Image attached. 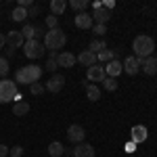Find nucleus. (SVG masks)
Instances as JSON below:
<instances>
[{
  "instance_id": "473e14b6",
  "label": "nucleus",
  "mask_w": 157,
  "mask_h": 157,
  "mask_svg": "<svg viewBox=\"0 0 157 157\" xmlns=\"http://www.w3.org/2000/svg\"><path fill=\"white\" fill-rule=\"evenodd\" d=\"M21 155H23V147L15 145L13 149H9V157H21Z\"/></svg>"
},
{
  "instance_id": "412c9836",
  "label": "nucleus",
  "mask_w": 157,
  "mask_h": 157,
  "mask_svg": "<svg viewBox=\"0 0 157 157\" xmlns=\"http://www.w3.org/2000/svg\"><path fill=\"white\" fill-rule=\"evenodd\" d=\"M67 9V2L65 0H50V15H55V17H59L63 15Z\"/></svg>"
},
{
  "instance_id": "f8f14e48",
  "label": "nucleus",
  "mask_w": 157,
  "mask_h": 157,
  "mask_svg": "<svg viewBox=\"0 0 157 157\" xmlns=\"http://www.w3.org/2000/svg\"><path fill=\"white\" fill-rule=\"evenodd\" d=\"M75 55H71V52H67V50H63V52H59V55H57V65H59V67H67V69H69V67H73V65H75Z\"/></svg>"
},
{
  "instance_id": "1a4fd4ad",
  "label": "nucleus",
  "mask_w": 157,
  "mask_h": 157,
  "mask_svg": "<svg viewBox=\"0 0 157 157\" xmlns=\"http://www.w3.org/2000/svg\"><path fill=\"white\" fill-rule=\"evenodd\" d=\"M4 38H6V46H11V48H19V46H23L25 44V38H23V34L21 32H9V34H4Z\"/></svg>"
},
{
  "instance_id": "a19ab883",
  "label": "nucleus",
  "mask_w": 157,
  "mask_h": 157,
  "mask_svg": "<svg viewBox=\"0 0 157 157\" xmlns=\"http://www.w3.org/2000/svg\"><path fill=\"white\" fill-rule=\"evenodd\" d=\"M128 157H136V155H128Z\"/></svg>"
},
{
  "instance_id": "dca6fc26",
  "label": "nucleus",
  "mask_w": 157,
  "mask_h": 157,
  "mask_svg": "<svg viewBox=\"0 0 157 157\" xmlns=\"http://www.w3.org/2000/svg\"><path fill=\"white\" fill-rule=\"evenodd\" d=\"M121 71H124V67H121L120 59L109 61V63H107V67H105V73H107V78H115V80H117V75H120Z\"/></svg>"
},
{
  "instance_id": "ea45409f",
  "label": "nucleus",
  "mask_w": 157,
  "mask_h": 157,
  "mask_svg": "<svg viewBox=\"0 0 157 157\" xmlns=\"http://www.w3.org/2000/svg\"><path fill=\"white\" fill-rule=\"evenodd\" d=\"M63 157H73V149H67V151H65V155Z\"/></svg>"
},
{
  "instance_id": "7c9ffc66",
  "label": "nucleus",
  "mask_w": 157,
  "mask_h": 157,
  "mask_svg": "<svg viewBox=\"0 0 157 157\" xmlns=\"http://www.w3.org/2000/svg\"><path fill=\"white\" fill-rule=\"evenodd\" d=\"M44 23L48 29H55V27H59V17H55V15H48L46 19H44Z\"/></svg>"
},
{
  "instance_id": "4be33fe9",
  "label": "nucleus",
  "mask_w": 157,
  "mask_h": 157,
  "mask_svg": "<svg viewBox=\"0 0 157 157\" xmlns=\"http://www.w3.org/2000/svg\"><path fill=\"white\" fill-rule=\"evenodd\" d=\"M84 88H86V97H88V101H98V98H101V88H98L97 84H88V82H84Z\"/></svg>"
},
{
  "instance_id": "aec40b11",
  "label": "nucleus",
  "mask_w": 157,
  "mask_h": 157,
  "mask_svg": "<svg viewBox=\"0 0 157 157\" xmlns=\"http://www.w3.org/2000/svg\"><path fill=\"white\" fill-rule=\"evenodd\" d=\"M117 52H120V50H117ZM117 52H115V50H109V48L101 50V52L97 55V63L101 65V63H109V61L117 59Z\"/></svg>"
},
{
  "instance_id": "f03ea898",
  "label": "nucleus",
  "mask_w": 157,
  "mask_h": 157,
  "mask_svg": "<svg viewBox=\"0 0 157 157\" xmlns=\"http://www.w3.org/2000/svg\"><path fill=\"white\" fill-rule=\"evenodd\" d=\"M44 48L52 50V52H57L61 50L65 44H67V34L61 29V27H55V29H46V34H44Z\"/></svg>"
},
{
  "instance_id": "6e6552de",
  "label": "nucleus",
  "mask_w": 157,
  "mask_h": 157,
  "mask_svg": "<svg viewBox=\"0 0 157 157\" xmlns=\"http://www.w3.org/2000/svg\"><path fill=\"white\" fill-rule=\"evenodd\" d=\"M107 78V73H105V67L103 65H92V67H88V71H86V80L88 82H98V84H103V80Z\"/></svg>"
},
{
  "instance_id": "2eb2a0df",
  "label": "nucleus",
  "mask_w": 157,
  "mask_h": 157,
  "mask_svg": "<svg viewBox=\"0 0 157 157\" xmlns=\"http://www.w3.org/2000/svg\"><path fill=\"white\" fill-rule=\"evenodd\" d=\"M121 67H124V71L128 73V75H136L138 69H140V63H138L136 57H128V59L121 63Z\"/></svg>"
},
{
  "instance_id": "4c0bfd02",
  "label": "nucleus",
  "mask_w": 157,
  "mask_h": 157,
  "mask_svg": "<svg viewBox=\"0 0 157 157\" xmlns=\"http://www.w3.org/2000/svg\"><path fill=\"white\" fill-rule=\"evenodd\" d=\"M113 6H115V2H113V0H107V2H103V9H107V11H111Z\"/></svg>"
},
{
  "instance_id": "79ce46f5",
  "label": "nucleus",
  "mask_w": 157,
  "mask_h": 157,
  "mask_svg": "<svg viewBox=\"0 0 157 157\" xmlns=\"http://www.w3.org/2000/svg\"><path fill=\"white\" fill-rule=\"evenodd\" d=\"M155 50H157V48H155Z\"/></svg>"
},
{
  "instance_id": "e433bc0d",
  "label": "nucleus",
  "mask_w": 157,
  "mask_h": 157,
  "mask_svg": "<svg viewBox=\"0 0 157 157\" xmlns=\"http://www.w3.org/2000/svg\"><path fill=\"white\" fill-rule=\"evenodd\" d=\"M4 57H6V59L11 61L13 57H15V48H11V46H6V55H4Z\"/></svg>"
},
{
  "instance_id": "0eeeda50",
  "label": "nucleus",
  "mask_w": 157,
  "mask_h": 157,
  "mask_svg": "<svg viewBox=\"0 0 157 157\" xmlns=\"http://www.w3.org/2000/svg\"><path fill=\"white\" fill-rule=\"evenodd\" d=\"M67 138L71 140L73 145H80V143H84V138H86L84 126H80V124H71V126L67 128Z\"/></svg>"
},
{
  "instance_id": "6ab92c4d",
  "label": "nucleus",
  "mask_w": 157,
  "mask_h": 157,
  "mask_svg": "<svg viewBox=\"0 0 157 157\" xmlns=\"http://www.w3.org/2000/svg\"><path fill=\"white\" fill-rule=\"evenodd\" d=\"M27 113H29V103H27V101H15V105H13V115L23 117Z\"/></svg>"
},
{
  "instance_id": "2f4dec72",
  "label": "nucleus",
  "mask_w": 157,
  "mask_h": 157,
  "mask_svg": "<svg viewBox=\"0 0 157 157\" xmlns=\"http://www.w3.org/2000/svg\"><path fill=\"white\" fill-rule=\"evenodd\" d=\"M92 32H94V34H97L98 38H103V36H105V34H107V25L94 23V25H92Z\"/></svg>"
},
{
  "instance_id": "9d476101",
  "label": "nucleus",
  "mask_w": 157,
  "mask_h": 157,
  "mask_svg": "<svg viewBox=\"0 0 157 157\" xmlns=\"http://www.w3.org/2000/svg\"><path fill=\"white\" fill-rule=\"evenodd\" d=\"M73 23H75V27H80V29H90V27L94 25V21H92V17L84 11V13H75Z\"/></svg>"
},
{
  "instance_id": "a211bd4d",
  "label": "nucleus",
  "mask_w": 157,
  "mask_h": 157,
  "mask_svg": "<svg viewBox=\"0 0 157 157\" xmlns=\"http://www.w3.org/2000/svg\"><path fill=\"white\" fill-rule=\"evenodd\" d=\"M140 67H143V71L147 75H157V57H147L140 63Z\"/></svg>"
},
{
  "instance_id": "7ed1b4c3",
  "label": "nucleus",
  "mask_w": 157,
  "mask_h": 157,
  "mask_svg": "<svg viewBox=\"0 0 157 157\" xmlns=\"http://www.w3.org/2000/svg\"><path fill=\"white\" fill-rule=\"evenodd\" d=\"M40 78H42V67H40V65H25L21 69H17V73H15V84L19 82V84L32 86L34 82H38Z\"/></svg>"
},
{
  "instance_id": "ddd939ff",
  "label": "nucleus",
  "mask_w": 157,
  "mask_h": 157,
  "mask_svg": "<svg viewBox=\"0 0 157 157\" xmlns=\"http://www.w3.org/2000/svg\"><path fill=\"white\" fill-rule=\"evenodd\" d=\"M73 157H94V147L88 143H80L73 147Z\"/></svg>"
},
{
  "instance_id": "9b49d317",
  "label": "nucleus",
  "mask_w": 157,
  "mask_h": 157,
  "mask_svg": "<svg viewBox=\"0 0 157 157\" xmlns=\"http://www.w3.org/2000/svg\"><path fill=\"white\" fill-rule=\"evenodd\" d=\"M147 136H149V132H147L145 126H140V124H138V126H134L132 130H130V140L136 143V145H138V143H145Z\"/></svg>"
},
{
  "instance_id": "b1692460",
  "label": "nucleus",
  "mask_w": 157,
  "mask_h": 157,
  "mask_svg": "<svg viewBox=\"0 0 157 157\" xmlns=\"http://www.w3.org/2000/svg\"><path fill=\"white\" fill-rule=\"evenodd\" d=\"M107 48V42H105V38H94L90 44H88V50L90 52H94V55H98L101 50H105Z\"/></svg>"
},
{
  "instance_id": "c9c22d12",
  "label": "nucleus",
  "mask_w": 157,
  "mask_h": 157,
  "mask_svg": "<svg viewBox=\"0 0 157 157\" xmlns=\"http://www.w3.org/2000/svg\"><path fill=\"white\" fill-rule=\"evenodd\" d=\"M126 151L132 155V151H136V143H132V140H130V143H126Z\"/></svg>"
},
{
  "instance_id": "f3484780",
  "label": "nucleus",
  "mask_w": 157,
  "mask_h": 157,
  "mask_svg": "<svg viewBox=\"0 0 157 157\" xmlns=\"http://www.w3.org/2000/svg\"><path fill=\"white\" fill-rule=\"evenodd\" d=\"M75 59L80 61L84 67H92V65H97V55H94V52H90V50H82Z\"/></svg>"
},
{
  "instance_id": "20e7f679",
  "label": "nucleus",
  "mask_w": 157,
  "mask_h": 157,
  "mask_svg": "<svg viewBox=\"0 0 157 157\" xmlns=\"http://www.w3.org/2000/svg\"><path fill=\"white\" fill-rule=\"evenodd\" d=\"M11 101H21V94L17 92V84L13 80H0V105L11 103Z\"/></svg>"
},
{
  "instance_id": "bb28decb",
  "label": "nucleus",
  "mask_w": 157,
  "mask_h": 157,
  "mask_svg": "<svg viewBox=\"0 0 157 157\" xmlns=\"http://www.w3.org/2000/svg\"><path fill=\"white\" fill-rule=\"evenodd\" d=\"M9 71H11V65H9V59H6V57H0V78L4 80V78L9 75Z\"/></svg>"
},
{
  "instance_id": "cd10ccee",
  "label": "nucleus",
  "mask_w": 157,
  "mask_h": 157,
  "mask_svg": "<svg viewBox=\"0 0 157 157\" xmlns=\"http://www.w3.org/2000/svg\"><path fill=\"white\" fill-rule=\"evenodd\" d=\"M69 6H71L73 11H78V13H84L86 6H88V0H71Z\"/></svg>"
},
{
  "instance_id": "f257e3e1",
  "label": "nucleus",
  "mask_w": 157,
  "mask_h": 157,
  "mask_svg": "<svg viewBox=\"0 0 157 157\" xmlns=\"http://www.w3.org/2000/svg\"><path fill=\"white\" fill-rule=\"evenodd\" d=\"M155 48H157L155 40L151 36H147V34H140L132 40V50H134V57L138 59V63H143L147 57H153Z\"/></svg>"
},
{
  "instance_id": "5701e85b",
  "label": "nucleus",
  "mask_w": 157,
  "mask_h": 157,
  "mask_svg": "<svg viewBox=\"0 0 157 157\" xmlns=\"http://www.w3.org/2000/svg\"><path fill=\"white\" fill-rule=\"evenodd\" d=\"M48 155L50 157H63L65 155V147H63V143L52 140V143L48 145Z\"/></svg>"
},
{
  "instance_id": "423d86ee",
  "label": "nucleus",
  "mask_w": 157,
  "mask_h": 157,
  "mask_svg": "<svg viewBox=\"0 0 157 157\" xmlns=\"http://www.w3.org/2000/svg\"><path fill=\"white\" fill-rule=\"evenodd\" d=\"M63 86H65L63 73H52V75L48 78V82L44 84V88H46V92H50V94H57V92L63 90Z\"/></svg>"
},
{
  "instance_id": "a878e982",
  "label": "nucleus",
  "mask_w": 157,
  "mask_h": 157,
  "mask_svg": "<svg viewBox=\"0 0 157 157\" xmlns=\"http://www.w3.org/2000/svg\"><path fill=\"white\" fill-rule=\"evenodd\" d=\"M57 55H59V52H52V50H50L48 61H46V65H44V67H46V71H48L50 75H52V73H57V69H59V65H57Z\"/></svg>"
},
{
  "instance_id": "c756f323",
  "label": "nucleus",
  "mask_w": 157,
  "mask_h": 157,
  "mask_svg": "<svg viewBox=\"0 0 157 157\" xmlns=\"http://www.w3.org/2000/svg\"><path fill=\"white\" fill-rule=\"evenodd\" d=\"M29 92H32L34 97H40V94L46 92V88H44V84H40V82H34V84L29 86Z\"/></svg>"
},
{
  "instance_id": "39448f33",
  "label": "nucleus",
  "mask_w": 157,
  "mask_h": 157,
  "mask_svg": "<svg viewBox=\"0 0 157 157\" xmlns=\"http://www.w3.org/2000/svg\"><path fill=\"white\" fill-rule=\"evenodd\" d=\"M44 44L40 42V40H25V44H23V52H25V57L27 59H40L42 55H44Z\"/></svg>"
},
{
  "instance_id": "4468645a",
  "label": "nucleus",
  "mask_w": 157,
  "mask_h": 157,
  "mask_svg": "<svg viewBox=\"0 0 157 157\" xmlns=\"http://www.w3.org/2000/svg\"><path fill=\"white\" fill-rule=\"evenodd\" d=\"M90 17H92V21H94V23L107 25V21L111 19V13H109L107 9H103V6H98V9H94V11H92V15H90Z\"/></svg>"
},
{
  "instance_id": "c85d7f7f",
  "label": "nucleus",
  "mask_w": 157,
  "mask_h": 157,
  "mask_svg": "<svg viewBox=\"0 0 157 157\" xmlns=\"http://www.w3.org/2000/svg\"><path fill=\"white\" fill-rule=\"evenodd\" d=\"M103 88L109 90V92L117 90V80H115V78H105V80H103Z\"/></svg>"
},
{
  "instance_id": "72a5a7b5",
  "label": "nucleus",
  "mask_w": 157,
  "mask_h": 157,
  "mask_svg": "<svg viewBox=\"0 0 157 157\" xmlns=\"http://www.w3.org/2000/svg\"><path fill=\"white\" fill-rule=\"evenodd\" d=\"M38 15H40V6H34V4H32V6H29V9H27V17H38Z\"/></svg>"
},
{
  "instance_id": "f704fd0d",
  "label": "nucleus",
  "mask_w": 157,
  "mask_h": 157,
  "mask_svg": "<svg viewBox=\"0 0 157 157\" xmlns=\"http://www.w3.org/2000/svg\"><path fill=\"white\" fill-rule=\"evenodd\" d=\"M0 157H9V147L0 143Z\"/></svg>"
},
{
  "instance_id": "393cba45",
  "label": "nucleus",
  "mask_w": 157,
  "mask_h": 157,
  "mask_svg": "<svg viewBox=\"0 0 157 157\" xmlns=\"http://www.w3.org/2000/svg\"><path fill=\"white\" fill-rule=\"evenodd\" d=\"M11 19L13 21H19V23H25V19H27V9H23V6H15L11 13Z\"/></svg>"
},
{
  "instance_id": "58836bf2",
  "label": "nucleus",
  "mask_w": 157,
  "mask_h": 157,
  "mask_svg": "<svg viewBox=\"0 0 157 157\" xmlns=\"http://www.w3.org/2000/svg\"><path fill=\"white\" fill-rule=\"evenodd\" d=\"M6 46V38H4V34H0V50Z\"/></svg>"
}]
</instances>
